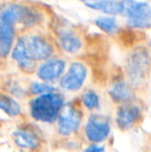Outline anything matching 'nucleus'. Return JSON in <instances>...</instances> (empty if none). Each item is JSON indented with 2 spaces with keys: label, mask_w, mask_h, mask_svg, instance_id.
Wrapping results in <instances>:
<instances>
[{
  "label": "nucleus",
  "mask_w": 151,
  "mask_h": 152,
  "mask_svg": "<svg viewBox=\"0 0 151 152\" xmlns=\"http://www.w3.org/2000/svg\"><path fill=\"white\" fill-rule=\"evenodd\" d=\"M66 104L65 96L58 91L33 96L28 102V115L36 123L55 124Z\"/></svg>",
  "instance_id": "f257e3e1"
},
{
  "label": "nucleus",
  "mask_w": 151,
  "mask_h": 152,
  "mask_svg": "<svg viewBox=\"0 0 151 152\" xmlns=\"http://www.w3.org/2000/svg\"><path fill=\"white\" fill-rule=\"evenodd\" d=\"M151 57L146 49L137 48L129 54L125 62V74L127 82L133 87L139 88L146 83L150 76Z\"/></svg>",
  "instance_id": "f03ea898"
},
{
  "label": "nucleus",
  "mask_w": 151,
  "mask_h": 152,
  "mask_svg": "<svg viewBox=\"0 0 151 152\" xmlns=\"http://www.w3.org/2000/svg\"><path fill=\"white\" fill-rule=\"evenodd\" d=\"M84 112L80 102H66L56 123V132L60 138H71L78 134L84 124Z\"/></svg>",
  "instance_id": "7ed1b4c3"
},
{
  "label": "nucleus",
  "mask_w": 151,
  "mask_h": 152,
  "mask_svg": "<svg viewBox=\"0 0 151 152\" xmlns=\"http://www.w3.org/2000/svg\"><path fill=\"white\" fill-rule=\"evenodd\" d=\"M87 143H104L112 132V119L109 115L98 112L90 113L82 127Z\"/></svg>",
  "instance_id": "20e7f679"
},
{
  "label": "nucleus",
  "mask_w": 151,
  "mask_h": 152,
  "mask_svg": "<svg viewBox=\"0 0 151 152\" xmlns=\"http://www.w3.org/2000/svg\"><path fill=\"white\" fill-rule=\"evenodd\" d=\"M121 15L127 19V25L133 29H147L151 27V5L137 0H122Z\"/></svg>",
  "instance_id": "39448f33"
},
{
  "label": "nucleus",
  "mask_w": 151,
  "mask_h": 152,
  "mask_svg": "<svg viewBox=\"0 0 151 152\" xmlns=\"http://www.w3.org/2000/svg\"><path fill=\"white\" fill-rule=\"evenodd\" d=\"M10 141L14 146L26 152H35L42 146V136L30 124H21L12 129Z\"/></svg>",
  "instance_id": "423d86ee"
},
{
  "label": "nucleus",
  "mask_w": 151,
  "mask_h": 152,
  "mask_svg": "<svg viewBox=\"0 0 151 152\" xmlns=\"http://www.w3.org/2000/svg\"><path fill=\"white\" fill-rule=\"evenodd\" d=\"M143 107L136 100L126 104H118L115 111L114 122L116 126L122 132L133 129L143 118Z\"/></svg>",
  "instance_id": "0eeeda50"
},
{
  "label": "nucleus",
  "mask_w": 151,
  "mask_h": 152,
  "mask_svg": "<svg viewBox=\"0 0 151 152\" xmlns=\"http://www.w3.org/2000/svg\"><path fill=\"white\" fill-rule=\"evenodd\" d=\"M88 76L87 67L81 62H73L66 72L59 80V87L63 91L77 92L81 90Z\"/></svg>",
  "instance_id": "6e6552de"
},
{
  "label": "nucleus",
  "mask_w": 151,
  "mask_h": 152,
  "mask_svg": "<svg viewBox=\"0 0 151 152\" xmlns=\"http://www.w3.org/2000/svg\"><path fill=\"white\" fill-rule=\"evenodd\" d=\"M66 62L60 58H49L37 67L36 76L40 81L54 83L59 81L64 74Z\"/></svg>",
  "instance_id": "1a4fd4ad"
},
{
  "label": "nucleus",
  "mask_w": 151,
  "mask_h": 152,
  "mask_svg": "<svg viewBox=\"0 0 151 152\" xmlns=\"http://www.w3.org/2000/svg\"><path fill=\"white\" fill-rule=\"evenodd\" d=\"M12 58L16 61L18 67L22 72H27V74L34 72L35 61L29 54L27 40L24 37L18 38L14 49L12 50Z\"/></svg>",
  "instance_id": "9d476101"
},
{
  "label": "nucleus",
  "mask_w": 151,
  "mask_h": 152,
  "mask_svg": "<svg viewBox=\"0 0 151 152\" xmlns=\"http://www.w3.org/2000/svg\"><path fill=\"white\" fill-rule=\"evenodd\" d=\"M108 93L111 100L117 106L136 100L135 88L124 80H117L114 82L108 90Z\"/></svg>",
  "instance_id": "9b49d317"
},
{
  "label": "nucleus",
  "mask_w": 151,
  "mask_h": 152,
  "mask_svg": "<svg viewBox=\"0 0 151 152\" xmlns=\"http://www.w3.org/2000/svg\"><path fill=\"white\" fill-rule=\"evenodd\" d=\"M27 47L30 56L34 61H44L51 58L54 49L52 45L39 35H32L27 40Z\"/></svg>",
  "instance_id": "f8f14e48"
},
{
  "label": "nucleus",
  "mask_w": 151,
  "mask_h": 152,
  "mask_svg": "<svg viewBox=\"0 0 151 152\" xmlns=\"http://www.w3.org/2000/svg\"><path fill=\"white\" fill-rule=\"evenodd\" d=\"M0 112L10 119L23 115V108L19 100L8 93H0Z\"/></svg>",
  "instance_id": "ddd939ff"
},
{
  "label": "nucleus",
  "mask_w": 151,
  "mask_h": 152,
  "mask_svg": "<svg viewBox=\"0 0 151 152\" xmlns=\"http://www.w3.org/2000/svg\"><path fill=\"white\" fill-rule=\"evenodd\" d=\"M85 5L107 15H121L123 7L122 0H92Z\"/></svg>",
  "instance_id": "4468645a"
},
{
  "label": "nucleus",
  "mask_w": 151,
  "mask_h": 152,
  "mask_svg": "<svg viewBox=\"0 0 151 152\" xmlns=\"http://www.w3.org/2000/svg\"><path fill=\"white\" fill-rule=\"evenodd\" d=\"M26 6L15 3L8 4L0 10V19L8 23H12L14 25L17 23H22L25 14H26Z\"/></svg>",
  "instance_id": "2eb2a0df"
},
{
  "label": "nucleus",
  "mask_w": 151,
  "mask_h": 152,
  "mask_svg": "<svg viewBox=\"0 0 151 152\" xmlns=\"http://www.w3.org/2000/svg\"><path fill=\"white\" fill-rule=\"evenodd\" d=\"M59 44H60L61 48L69 54L78 53L83 46L81 38L69 30L61 31L59 33Z\"/></svg>",
  "instance_id": "dca6fc26"
},
{
  "label": "nucleus",
  "mask_w": 151,
  "mask_h": 152,
  "mask_svg": "<svg viewBox=\"0 0 151 152\" xmlns=\"http://www.w3.org/2000/svg\"><path fill=\"white\" fill-rule=\"evenodd\" d=\"M80 104L87 112H97L101 107V98L95 90L88 89L82 93L80 97Z\"/></svg>",
  "instance_id": "f3484780"
},
{
  "label": "nucleus",
  "mask_w": 151,
  "mask_h": 152,
  "mask_svg": "<svg viewBox=\"0 0 151 152\" xmlns=\"http://www.w3.org/2000/svg\"><path fill=\"white\" fill-rule=\"evenodd\" d=\"M95 25L107 34H115L119 29V25L114 17H99L95 20Z\"/></svg>",
  "instance_id": "a211bd4d"
},
{
  "label": "nucleus",
  "mask_w": 151,
  "mask_h": 152,
  "mask_svg": "<svg viewBox=\"0 0 151 152\" xmlns=\"http://www.w3.org/2000/svg\"><path fill=\"white\" fill-rule=\"evenodd\" d=\"M27 91H28V94H30V95L37 96V95H40V94L57 91V88L53 86L51 83H47V82H44V81H40V82L31 83V84L29 85Z\"/></svg>",
  "instance_id": "6ab92c4d"
},
{
  "label": "nucleus",
  "mask_w": 151,
  "mask_h": 152,
  "mask_svg": "<svg viewBox=\"0 0 151 152\" xmlns=\"http://www.w3.org/2000/svg\"><path fill=\"white\" fill-rule=\"evenodd\" d=\"M40 20H42V16H40V14L37 10L27 7L26 14H25V17L22 21V24L25 25L26 27H32L34 25H36Z\"/></svg>",
  "instance_id": "aec40b11"
},
{
  "label": "nucleus",
  "mask_w": 151,
  "mask_h": 152,
  "mask_svg": "<svg viewBox=\"0 0 151 152\" xmlns=\"http://www.w3.org/2000/svg\"><path fill=\"white\" fill-rule=\"evenodd\" d=\"M15 34H16V31H15V25L0 19V37L14 40Z\"/></svg>",
  "instance_id": "412c9836"
},
{
  "label": "nucleus",
  "mask_w": 151,
  "mask_h": 152,
  "mask_svg": "<svg viewBox=\"0 0 151 152\" xmlns=\"http://www.w3.org/2000/svg\"><path fill=\"white\" fill-rule=\"evenodd\" d=\"M12 45H14V40L0 37V58L4 59L9 55L12 50Z\"/></svg>",
  "instance_id": "4be33fe9"
},
{
  "label": "nucleus",
  "mask_w": 151,
  "mask_h": 152,
  "mask_svg": "<svg viewBox=\"0 0 151 152\" xmlns=\"http://www.w3.org/2000/svg\"><path fill=\"white\" fill-rule=\"evenodd\" d=\"M106 150L104 143H88L82 149V152H106Z\"/></svg>",
  "instance_id": "5701e85b"
},
{
  "label": "nucleus",
  "mask_w": 151,
  "mask_h": 152,
  "mask_svg": "<svg viewBox=\"0 0 151 152\" xmlns=\"http://www.w3.org/2000/svg\"><path fill=\"white\" fill-rule=\"evenodd\" d=\"M2 152H26V151H23L21 149L17 148L16 146H6L5 147V150H3Z\"/></svg>",
  "instance_id": "b1692460"
},
{
  "label": "nucleus",
  "mask_w": 151,
  "mask_h": 152,
  "mask_svg": "<svg viewBox=\"0 0 151 152\" xmlns=\"http://www.w3.org/2000/svg\"><path fill=\"white\" fill-rule=\"evenodd\" d=\"M150 49H151V42H150Z\"/></svg>",
  "instance_id": "393cba45"
}]
</instances>
